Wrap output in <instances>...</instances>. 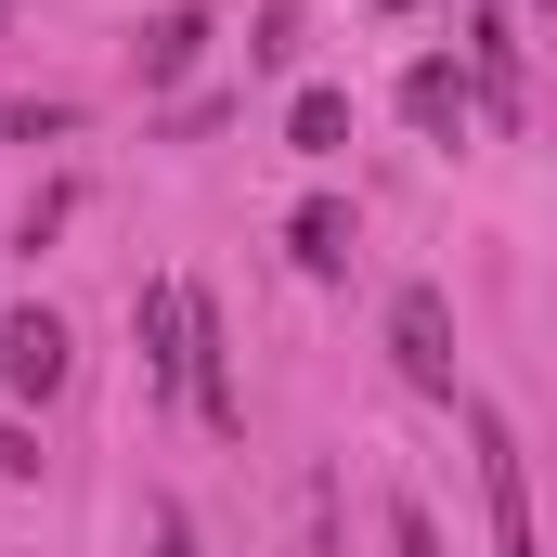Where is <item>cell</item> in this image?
Returning <instances> with one entry per match:
<instances>
[{"mask_svg": "<svg viewBox=\"0 0 557 557\" xmlns=\"http://www.w3.org/2000/svg\"><path fill=\"white\" fill-rule=\"evenodd\" d=\"M467 441H480V506H493V557H545V532H532V454H519V428L493 416V403H467Z\"/></svg>", "mask_w": 557, "mask_h": 557, "instance_id": "cell-1", "label": "cell"}, {"mask_svg": "<svg viewBox=\"0 0 557 557\" xmlns=\"http://www.w3.org/2000/svg\"><path fill=\"white\" fill-rule=\"evenodd\" d=\"M169 337H182V403L234 441L247 403H234V363H221V298H208V285H169Z\"/></svg>", "mask_w": 557, "mask_h": 557, "instance_id": "cell-2", "label": "cell"}, {"mask_svg": "<svg viewBox=\"0 0 557 557\" xmlns=\"http://www.w3.org/2000/svg\"><path fill=\"white\" fill-rule=\"evenodd\" d=\"M389 363L416 376L428 403H454V298H441V285H403V298H389Z\"/></svg>", "mask_w": 557, "mask_h": 557, "instance_id": "cell-3", "label": "cell"}, {"mask_svg": "<svg viewBox=\"0 0 557 557\" xmlns=\"http://www.w3.org/2000/svg\"><path fill=\"white\" fill-rule=\"evenodd\" d=\"M65 363H78V337H65L39 298H26V311H0V389H13V403H52V389H65Z\"/></svg>", "mask_w": 557, "mask_h": 557, "instance_id": "cell-4", "label": "cell"}, {"mask_svg": "<svg viewBox=\"0 0 557 557\" xmlns=\"http://www.w3.org/2000/svg\"><path fill=\"white\" fill-rule=\"evenodd\" d=\"M208 39H221V13H208V0H169V13H156V26L131 39L143 91H169V78H195V52H208Z\"/></svg>", "mask_w": 557, "mask_h": 557, "instance_id": "cell-5", "label": "cell"}, {"mask_svg": "<svg viewBox=\"0 0 557 557\" xmlns=\"http://www.w3.org/2000/svg\"><path fill=\"white\" fill-rule=\"evenodd\" d=\"M467 104H480V91H467V65H454V52H416V65H403V117H416L428 143L467 131Z\"/></svg>", "mask_w": 557, "mask_h": 557, "instance_id": "cell-6", "label": "cell"}, {"mask_svg": "<svg viewBox=\"0 0 557 557\" xmlns=\"http://www.w3.org/2000/svg\"><path fill=\"white\" fill-rule=\"evenodd\" d=\"M350 247H363V221H350V208H337V195H311V208H298V221H285V260H298V273H350Z\"/></svg>", "mask_w": 557, "mask_h": 557, "instance_id": "cell-7", "label": "cell"}, {"mask_svg": "<svg viewBox=\"0 0 557 557\" xmlns=\"http://www.w3.org/2000/svg\"><path fill=\"white\" fill-rule=\"evenodd\" d=\"M285 143H298V156H337V143H350V91H324V78H311V91L285 104Z\"/></svg>", "mask_w": 557, "mask_h": 557, "instance_id": "cell-8", "label": "cell"}, {"mask_svg": "<svg viewBox=\"0 0 557 557\" xmlns=\"http://www.w3.org/2000/svg\"><path fill=\"white\" fill-rule=\"evenodd\" d=\"M78 131V104H0V143H65Z\"/></svg>", "mask_w": 557, "mask_h": 557, "instance_id": "cell-9", "label": "cell"}, {"mask_svg": "<svg viewBox=\"0 0 557 557\" xmlns=\"http://www.w3.org/2000/svg\"><path fill=\"white\" fill-rule=\"evenodd\" d=\"M143 545H156V557H208V545H195V506H143Z\"/></svg>", "mask_w": 557, "mask_h": 557, "instance_id": "cell-10", "label": "cell"}, {"mask_svg": "<svg viewBox=\"0 0 557 557\" xmlns=\"http://www.w3.org/2000/svg\"><path fill=\"white\" fill-rule=\"evenodd\" d=\"M389 557H441V519H428L416 493H403V506H389Z\"/></svg>", "mask_w": 557, "mask_h": 557, "instance_id": "cell-11", "label": "cell"}, {"mask_svg": "<svg viewBox=\"0 0 557 557\" xmlns=\"http://www.w3.org/2000/svg\"><path fill=\"white\" fill-rule=\"evenodd\" d=\"M298 506H311V557H337V467H311V493H298Z\"/></svg>", "mask_w": 557, "mask_h": 557, "instance_id": "cell-12", "label": "cell"}, {"mask_svg": "<svg viewBox=\"0 0 557 557\" xmlns=\"http://www.w3.org/2000/svg\"><path fill=\"white\" fill-rule=\"evenodd\" d=\"M247 52H260V65H285V52H298V0H260V39H247Z\"/></svg>", "mask_w": 557, "mask_h": 557, "instance_id": "cell-13", "label": "cell"}, {"mask_svg": "<svg viewBox=\"0 0 557 557\" xmlns=\"http://www.w3.org/2000/svg\"><path fill=\"white\" fill-rule=\"evenodd\" d=\"M389 13H416V0H389Z\"/></svg>", "mask_w": 557, "mask_h": 557, "instance_id": "cell-14", "label": "cell"}]
</instances>
